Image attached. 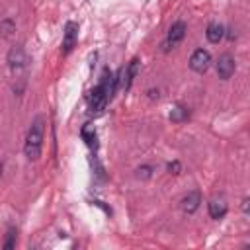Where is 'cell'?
Returning <instances> with one entry per match:
<instances>
[{"instance_id":"obj_18","label":"cell","mask_w":250,"mask_h":250,"mask_svg":"<svg viewBox=\"0 0 250 250\" xmlns=\"http://www.w3.org/2000/svg\"><path fill=\"white\" fill-rule=\"evenodd\" d=\"M248 203H250V199L244 197V199H242V211H244V213H248Z\"/></svg>"},{"instance_id":"obj_7","label":"cell","mask_w":250,"mask_h":250,"mask_svg":"<svg viewBox=\"0 0 250 250\" xmlns=\"http://www.w3.org/2000/svg\"><path fill=\"white\" fill-rule=\"evenodd\" d=\"M236 70V61L230 53H223L217 61V76L221 80H229Z\"/></svg>"},{"instance_id":"obj_4","label":"cell","mask_w":250,"mask_h":250,"mask_svg":"<svg viewBox=\"0 0 250 250\" xmlns=\"http://www.w3.org/2000/svg\"><path fill=\"white\" fill-rule=\"evenodd\" d=\"M6 62H8V66H10L14 72L23 70V68H25V62H27V57H25L23 47H21V45L10 47V51H8V55H6Z\"/></svg>"},{"instance_id":"obj_9","label":"cell","mask_w":250,"mask_h":250,"mask_svg":"<svg viewBox=\"0 0 250 250\" xmlns=\"http://www.w3.org/2000/svg\"><path fill=\"white\" fill-rule=\"evenodd\" d=\"M199 203H201V193H199L197 189H193V191H188V195H184L180 207H182L184 213L189 215V213H195V211H197Z\"/></svg>"},{"instance_id":"obj_16","label":"cell","mask_w":250,"mask_h":250,"mask_svg":"<svg viewBox=\"0 0 250 250\" xmlns=\"http://www.w3.org/2000/svg\"><path fill=\"white\" fill-rule=\"evenodd\" d=\"M152 166H148V164H145V166H141V168H137V178L139 180H148L150 176H152Z\"/></svg>"},{"instance_id":"obj_17","label":"cell","mask_w":250,"mask_h":250,"mask_svg":"<svg viewBox=\"0 0 250 250\" xmlns=\"http://www.w3.org/2000/svg\"><path fill=\"white\" fill-rule=\"evenodd\" d=\"M166 168H168V174H174V176H176V174H180V170H182V166H180V162H178V160L168 162V166H166Z\"/></svg>"},{"instance_id":"obj_1","label":"cell","mask_w":250,"mask_h":250,"mask_svg":"<svg viewBox=\"0 0 250 250\" xmlns=\"http://www.w3.org/2000/svg\"><path fill=\"white\" fill-rule=\"evenodd\" d=\"M119 86V74L113 76L109 68H104L102 76H100V82L92 88L90 92V98H88V109H90V115H102L104 109L107 107V104L111 102L113 94H115V88Z\"/></svg>"},{"instance_id":"obj_3","label":"cell","mask_w":250,"mask_h":250,"mask_svg":"<svg viewBox=\"0 0 250 250\" xmlns=\"http://www.w3.org/2000/svg\"><path fill=\"white\" fill-rule=\"evenodd\" d=\"M186 31H188V25H186V21H182V20L174 21V23L170 25L168 33H166V39H164V43H162V49H164V51H170V49L178 47V45L184 41V37H186Z\"/></svg>"},{"instance_id":"obj_13","label":"cell","mask_w":250,"mask_h":250,"mask_svg":"<svg viewBox=\"0 0 250 250\" xmlns=\"http://www.w3.org/2000/svg\"><path fill=\"white\" fill-rule=\"evenodd\" d=\"M189 117V109L186 107V105H182V104H176L172 109H170V121H174V123H182V121H186Z\"/></svg>"},{"instance_id":"obj_14","label":"cell","mask_w":250,"mask_h":250,"mask_svg":"<svg viewBox=\"0 0 250 250\" xmlns=\"http://www.w3.org/2000/svg\"><path fill=\"white\" fill-rule=\"evenodd\" d=\"M14 31H16V23H14V20L6 18V20L0 21V37H2V39H10V37L14 35Z\"/></svg>"},{"instance_id":"obj_8","label":"cell","mask_w":250,"mask_h":250,"mask_svg":"<svg viewBox=\"0 0 250 250\" xmlns=\"http://www.w3.org/2000/svg\"><path fill=\"white\" fill-rule=\"evenodd\" d=\"M137 72H139V59L135 57V59H131V62L127 64V68L119 72V86H121L125 92H129V90H131V86H133V80H135Z\"/></svg>"},{"instance_id":"obj_19","label":"cell","mask_w":250,"mask_h":250,"mask_svg":"<svg viewBox=\"0 0 250 250\" xmlns=\"http://www.w3.org/2000/svg\"><path fill=\"white\" fill-rule=\"evenodd\" d=\"M2 174H4V162L0 160V180H2Z\"/></svg>"},{"instance_id":"obj_5","label":"cell","mask_w":250,"mask_h":250,"mask_svg":"<svg viewBox=\"0 0 250 250\" xmlns=\"http://www.w3.org/2000/svg\"><path fill=\"white\" fill-rule=\"evenodd\" d=\"M209 66H211V53L205 51V49L193 51V55L189 59V68L193 72H197V74H203V72L209 70Z\"/></svg>"},{"instance_id":"obj_2","label":"cell","mask_w":250,"mask_h":250,"mask_svg":"<svg viewBox=\"0 0 250 250\" xmlns=\"http://www.w3.org/2000/svg\"><path fill=\"white\" fill-rule=\"evenodd\" d=\"M43 133H45V119L41 115H37L25 135V143H23V154L27 160L35 162L41 156V148H43Z\"/></svg>"},{"instance_id":"obj_15","label":"cell","mask_w":250,"mask_h":250,"mask_svg":"<svg viewBox=\"0 0 250 250\" xmlns=\"http://www.w3.org/2000/svg\"><path fill=\"white\" fill-rule=\"evenodd\" d=\"M16 234H18V232H16V229H14V227H12V229H8V232H6V240H4V244H2L6 250H10V248H14V246H16Z\"/></svg>"},{"instance_id":"obj_10","label":"cell","mask_w":250,"mask_h":250,"mask_svg":"<svg viewBox=\"0 0 250 250\" xmlns=\"http://www.w3.org/2000/svg\"><path fill=\"white\" fill-rule=\"evenodd\" d=\"M227 211H229V207H227V201L223 197H213L209 201V215H211V219L219 221V219H223L227 215Z\"/></svg>"},{"instance_id":"obj_11","label":"cell","mask_w":250,"mask_h":250,"mask_svg":"<svg viewBox=\"0 0 250 250\" xmlns=\"http://www.w3.org/2000/svg\"><path fill=\"white\" fill-rule=\"evenodd\" d=\"M80 137H82V141L88 145V148H92V150L98 148V135H96L94 125H90V123L82 125V129H80Z\"/></svg>"},{"instance_id":"obj_6","label":"cell","mask_w":250,"mask_h":250,"mask_svg":"<svg viewBox=\"0 0 250 250\" xmlns=\"http://www.w3.org/2000/svg\"><path fill=\"white\" fill-rule=\"evenodd\" d=\"M76 39H78V23H74V21H66L64 31H62V45H61V53H62V55H68V53L74 49Z\"/></svg>"},{"instance_id":"obj_12","label":"cell","mask_w":250,"mask_h":250,"mask_svg":"<svg viewBox=\"0 0 250 250\" xmlns=\"http://www.w3.org/2000/svg\"><path fill=\"white\" fill-rule=\"evenodd\" d=\"M223 35H225V27H223L221 23L211 21V23L207 25L205 37H207V41H209V43H219V41L223 39Z\"/></svg>"}]
</instances>
